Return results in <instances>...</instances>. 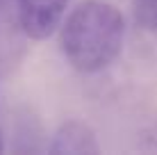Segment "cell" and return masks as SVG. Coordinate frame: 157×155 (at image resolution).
Wrapping results in <instances>:
<instances>
[{
  "instance_id": "cell-4",
  "label": "cell",
  "mask_w": 157,
  "mask_h": 155,
  "mask_svg": "<svg viewBox=\"0 0 157 155\" xmlns=\"http://www.w3.org/2000/svg\"><path fill=\"white\" fill-rule=\"evenodd\" d=\"M132 14L146 32H157V0H132Z\"/></svg>"
},
{
  "instance_id": "cell-1",
  "label": "cell",
  "mask_w": 157,
  "mask_h": 155,
  "mask_svg": "<svg viewBox=\"0 0 157 155\" xmlns=\"http://www.w3.org/2000/svg\"><path fill=\"white\" fill-rule=\"evenodd\" d=\"M125 21L105 0H84L64 18L59 46L75 71L98 73L121 55Z\"/></svg>"
},
{
  "instance_id": "cell-3",
  "label": "cell",
  "mask_w": 157,
  "mask_h": 155,
  "mask_svg": "<svg viewBox=\"0 0 157 155\" xmlns=\"http://www.w3.org/2000/svg\"><path fill=\"white\" fill-rule=\"evenodd\" d=\"M48 153L50 155H98L100 146L96 141V132L84 121H64L52 135Z\"/></svg>"
},
{
  "instance_id": "cell-2",
  "label": "cell",
  "mask_w": 157,
  "mask_h": 155,
  "mask_svg": "<svg viewBox=\"0 0 157 155\" xmlns=\"http://www.w3.org/2000/svg\"><path fill=\"white\" fill-rule=\"evenodd\" d=\"M68 0H16V16L25 37L43 41L62 25Z\"/></svg>"
},
{
  "instance_id": "cell-5",
  "label": "cell",
  "mask_w": 157,
  "mask_h": 155,
  "mask_svg": "<svg viewBox=\"0 0 157 155\" xmlns=\"http://www.w3.org/2000/svg\"><path fill=\"white\" fill-rule=\"evenodd\" d=\"M0 153H5V135H2V128H0Z\"/></svg>"
}]
</instances>
